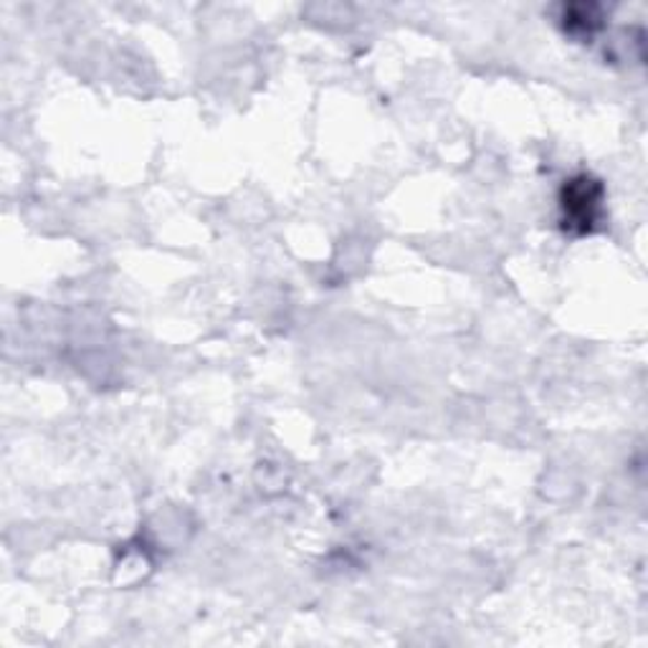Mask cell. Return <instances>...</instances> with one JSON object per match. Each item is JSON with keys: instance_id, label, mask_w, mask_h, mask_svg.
<instances>
[{"instance_id": "cell-1", "label": "cell", "mask_w": 648, "mask_h": 648, "mask_svg": "<svg viewBox=\"0 0 648 648\" xmlns=\"http://www.w3.org/2000/svg\"><path fill=\"white\" fill-rule=\"evenodd\" d=\"M597 200H601V185L591 178H578L572 180L565 188V198H562V206H565L568 218L565 221L578 226L580 231H587L595 223V208Z\"/></svg>"}]
</instances>
